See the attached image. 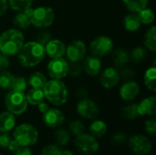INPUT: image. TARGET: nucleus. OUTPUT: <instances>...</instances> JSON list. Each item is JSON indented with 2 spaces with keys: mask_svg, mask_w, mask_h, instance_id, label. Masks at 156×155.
<instances>
[{
  "mask_svg": "<svg viewBox=\"0 0 156 155\" xmlns=\"http://www.w3.org/2000/svg\"><path fill=\"white\" fill-rule=\"evenodd\" d=\"M19 62L27 68L35 67L39 64L45 58V47L37 41L24 43L17 53Z\"/></svg>",
  "mask_w": 156,
  "mask_h": 155,
  "instance_id": "1",
  "label": "nucleus"
},
{
  "mask_svg": "<svg viewBox=\"0 0 156 155\" xmlns=\"http://www.w3.org/2000/svg\"><path fill=\"white\" fill-rule=\"evenodd\" d=\"M24 35L20 30L8 29L0 36V52L6 56L17 55L24 44Z\"/></svg>",
  "mask_w": 156,
  "mask_h": 155,
  "instance_id": "2",
  "label": "nucleus"
},
{
  "mask_svg": "<svg viewBox=\"0 0 156 155\" xmlns=\"http://www.w3.org/2000/svg\"><path fill=\"white\" fill-rule=\"evenodd\" d=\"M45 98L57 106H61L68 100V90L60 79H51L47 81L42 88Z\"/></svg>",
  "mask_w": 156,
  "mask_h": 155,
  "instance_id": "3",
  "label": "nucleus"
},
{
  "mask_svg": "<svg viewBox=\"0 0 156 155\" xmlns=\"http://www.w3.org/2000/svg\"><path fill=\"white\" fill-rule=\"evenodd\" d=\"M13 137L20 146L29 147L37 143L38 140V132L33 125L23 123L16 128Z\"/></svg>",
  "mask_w": 156,
  "mask_h": 155,
  "instance_id": "4",
  "label": "nucleus"
},
{
  "mask_svg": "<svg viewBox=\"0 0 156 155\" xmlns=\"http://www.w3.org/2000/svg\"><path fill=\"white\" fill-rule=\"evenodd\" d=\"M5 103L7 111L11 112L14 115H20L24 113L28 105L25 92L14 90H10L6 94Z\"/></svg>",
  "mask_w": 156,
  "mask_h": 155,
  "instance_id": "5",
  "label": "nucleus"
},
{
  "mask_svg": "<svg viewBox=\"0 0 156 155\" xmlns=\"http://www.w3.org/2000/svg\"><path fill=\"white\" fill-rule=\"evenodd\" d=\"M55 20V12L49 6L41 5L32 11L31 24L38 28H45L52 25Z\"/></svg>",
  "mask_w": 156,
  "mask_h": 155,
  "instance_id": "6",
  "label": "nucleus"
},
{
  "mask_svg": "<svg viewBox=\"0 0 156 155\" xmlns=\"http://www.w3.org/2000/svg\"><path fill=\"white\" fill-rule=\"evenodd\" d=\"M75 147L84 155L95 153L99 149V143L94 136L88 133H81L75 140Z\"/></svg>",
  "mask_w": 156,
  "mask_h": 155,
  "instance_id": "7",
  "label": "nucleus"
},
{
  "mask_svg": "<svg viewBox=\"0 0 156 155\" xmlns=\"http://www.w3.org/2000/svg\"><path fill=\"white\" fill-rule=\"evenodd\" d=\"M113 49V41L107 36H100L94 38L90 45V50L93 56L101 58L112 53Z\"/></svg>",
  "mask_w": 156,
  "mask_h": 155,
  "instance_id": "8",
  "label": "nucleus"
},
{
  "mask_svg": "<svg viewBox=\"0 0 156 155\" xmlns=\"http://www.w3.org/2000/svg\"><path fill=\"white\" fill-rule=\"evenodd\" d=\"M129 147L135 154L145 155L152 151L153 144L148 137L143 134H135L130 138Z\"/></svg>",
  "mask_w": 156,
  "mask_h": 155,
  "instance_id": "9",
  "label": "nucleus"
},
{
  "mask_svg": "<svg viewBox=\"0 0 156 155\" xmlns=\"http://www.w3.org/2000/svg\"><path fill=\"white\" fill-rule=\"evenodd\" d=\"M48 72L53 79H62L69 73V63L63 58H52L48 65Z\"/></svg>",
  "mask_w": 156,
  "mask_h": 155,
  "instance_id": "10",
  "label": "nucleus"
},
{
  "mask_svg": "<svg viewBox=\"0 0 156 155\" xmlns=\"http://www.w3.org/2000/svg\"><path fill=\"white\" fill-rule=\"evenodd\" d=\"M86 45L81 40H74L69 43L68 47H66L65 55L69 58L70 62H80L84 59L86 55Z\"/></svg>",
  "mask_w": 156,
  "mask_h": 155,
  "instance_id": "11",
  "label": "nucleus"
},
{
  "mask_svg": "<svg viewBox=\"0 0 156 155\" xmlns=\"http://www.w3.org/2000/svg\"><path fill=\"white\" fill-rule=\"evenodd\" d=\"M77 111L82 118L87 120H93L99 115L100 109L97 103L93 100L89 99H83L80 100L78 103Z\"/></svg>",
  "mask_w": 156,
  "mask_h": 155,
  "instance_id": "12",
  "label": "nucleus"
},
{
  "mask_svg": "<svg viewBox=\"0 0 156 155\" xmlns=\"http://www.w3.org/2000/svg\"><path fill=\"white\" fill-rule=\"evenodd\" d=\"M120 73L119 71L113 68V67H109L105 69L102 73L101 74V84L103 88L105 89H112L115 87L119 81H120Z\"/></svg>",
  "mask_w": 156,
  "mask_h": 155,
  "instance_id": "13",
  "label": "nucleus"
},
{
  "mask_svg": "<svg viewBox=\"0 0 156 155\" xmlns=\"http://www.w3.org/2000/svg\"><path fill=\"white\" fill-rule=\"evenodd\" d=\"M43 122L49 128H58L64 123L65 116L58 109H48L43 114Z\"/></svg>",
  "mask_w": 156,
  "mask_h": 155,
  "instance_id": "14",
  "label": "nucleus"
},
{
  "mask_svg": "<svg viewBox=\"0 0 156 155\" xmlns=\"http://www.w3.org/2000/svg\"><path fill=\"white\" fill-rule=\"evenodd\" d=\"M46 54L51 58H63L66 53V45L58 39H51L45 46Z\"/></svg>",
  "mask_w": 156,
  "mask_h": 155,
  "instance_id": "15",
  "label": "nucleus"
},
{
  "mask_svg": "<svg viewBox=\"0 0 156 155\" xmlns=\"http://www.w3.org/2000/svg\"><path fill=\"white\" fill-rule=\"evenodd\" d=\"M140 92V86L136 81H126L120 89V96L123 100H133Z\"/></svg>",
  "mask_w": 156,
  "mask_h": 155,
  "instance_id": "16",
  "label": "nucleus"
},
{
  "mask_svg": "<svg viewBox=\"0 0 156 155\" xmlns=\"http://www.w3.org/2000/svg\"><path fill=\"white\" fill-rule=\"evenodd\" d=\"M137 110L139 116H154L156 111L155 96H151L144 99L139 104H137Z\"/></svg>",
  "mask_w": 156,
  "mask_h": 155,
  "instance_id": "17",
  "label": "nucleus"
},
{
  "mask_svg": "<svg viewBox=\"0 0 156 155\" xmlns=\"http://www.w3.org/2000/svg\"><path fill=\"white\" fill-rule=\"evenodd\" d=\"M83 70L89 75V76H97L101 69V62L98 57L95 56H90L86 58L82 64Z\"/></svg>",
  "mask_w": 156,
  "mask_h": 155,
  "instance_id": "18",
  "label": "nucleus"
},
{
  "mask_svg": "<svg viewBox=\"0 0 156 155\" xmlns=\"http://www.w3.org/2000/svg\"><path fill=\"white\" fill-rule=\"evenodd\" d=\"M33 9L31 7L19 11L14 17L13 22L16 26H17L20 29H25L27 28L31 25V15H32Z\"/></svg>",
  "mask_w": 156,
  "mask_h": 155,
  "instance_id": "19",
  "label": "nucleus"
},
{
  "mask_svg": "<svg viewBox=\"0 0 156 155\" xmlns=\"http://www.w3.org/2000/svg\"><path fill=\"white\" fill-rule=\"evenodd\" d=\"M16 125V117L9 111L0 113V132H8Z\"/></svg>",
  "mask_w": 156,
  "mask_h": 155,
  "instance_id": "20",
  "label": "nucleus"
},
{
  "mask_svg": "<svg viewBox=\"0 0 156 155\" xmlns=\"http://www.w3.org/2000/svg\"><path fill=\"white\" fill-rule=\"evenodd\" d=\"M141 21L140 18L137 15V13H132L127 16H125L123 19V26L124 28L127 31L130 32H135L141 27Z\"/></svg>",
  "mask_w": 156,
  "mask_h": 155,
  "instance_id": "21",
  "label": "nucleus"
},
{
  "mask_svg": "<svg viewBox=\"0 0 156 155\" xmlns=\"http://www.w3.org/2000/svg\"><path fill=\"white\" fill-rule=\"evenodd\" d=\"M112 60L117 67H125L130 61V54L124 48H117L112 52Z\"/></svg>",
  "mask_w": 156,
  "mask_h": 155,
  "instance_id": "22",
  "label": "nucleus"
},
{
  "mask_svg": "<svg viewBox=\"0 0 156 155\" xmlns=\"http://www.w3.org/2000/svg\"><path fill=\"white\" fill-rule=\"evenodd\" d=\"M26 97L27 102L32 105H38L40 102L44 101L45 100L43 90L37 89V88H32L30 90H28V92L26 94Z\"/></svg>",
  "mask_w": 156,
  "mask_h": 155,
  "instance_id": "23",
  "label": "nucleus"
},
{
  "mask_svg": "<svg viewBox=\"0 0 156 155\" xmlns=\"http://www.w3.org/2000/svg\"><path fill=\"white\" fill-rule=\"evenodd\" d=\"M89 130L92 136H94L95 138H101L106 133L107 125L103 121L96 120L91 122V124L89 127Z\"/></svg>",
  "mask_w": 156,
  "mask_h": 155,
  "instance_id": "24",
  "label": "nucleus"
},
{
  "mask_svg": "<svg viewBox=\"0 0 156 155\" xmlns=\"http://www.w3.org/2000/svg\"><path fill=\"white\" fill-rule=\"evenodd\" d=\"M144 44L146 49H149L152 52L156 51V27L154 26H153L145 33Z\"/></svg>",
  "mask_w": 156,
  "mask_h": 155,
  "instance_id": "25",
  "label": "nucleus"
},
{
  "mask_svg": "<svg viewBox=\"0 0 156 155\" xmlns=\"http://www.w3.org/2000/svg\"><path fill=\"white\" fill-rule=\"evenodd\" d=\"M144 84L148 90L155 92L156 91V68L155 66L151 67L145 71L144 74Z\"/></svg>",
  "mask_w": 156,
  "mask_h": 155,
  "instance_id": "26",
  "label": "nucleus"
},
{
  "mask_svg": "<svg viewBox=\"0 0 156 155\" xmlns=\"http://www.w3.org/2000/svg\"><path fill=\"white\" fill-rule=\"evenodd\" d=\"M121 116L126 120H134L139 116L137 104L136 103H130L123 106L121 109Z\"/></svg>",
  "mask_w": 156,
  "mask_h": 155,
  "instance_id": "27",
  "label": "nucleus"
},
{
  "mask_svg": "<svg viewBox=\"0 0 156 155\" xmlns=\"http://www.w3.org/2000/svg\"><path fill=\"white\" fill-rule=\"evenodd\" d=\"M122 2L133 13H138L148 5V0H122Z\"/></svg>",
  "mask_w": 156,
  "mask_h": 155,
  "instance_id": "28",
  "label": "nucleus"
},
{
  "mask_svg": "<svg viewBox=\"0 0 156 155\" xmlns=\"http://www.w3.org/2000/svg\"><path fill=\"white\" fill-rule=\"evenodd\" d=\"M47 82V79L41 72H34L28 79L27 83L32 88L42 89Z\"/></svg>",
  "mask_w": 156,
  "mask_h": 155,
  "instance_id": "29",
  "label": "nucleus"
},
{
  "mask_svg": "<svg viewBox=\"0 0 156 155\" xmlns=\"http://www.w3.org/2000/svg\"><path fill=\"white\" fill-rule=\"evenodd\" d=\"M15 76L8 71H1L0 73V89L5 90H11Z\"/></svg>",
  "mask_w": 156,
  "mask_h": 155,
  "instance_id": "30",
  "label": "nucleus"
},
{
  "mask_svg": "<svg viewBox=\"0 0 156 155\" xmlns=\"http://www.w3.org/2000/svg\"><path fill=\"white\" fill-rule=\"evenodd\" d=\"M54 138H55L56 143L59 146H65L70 141V134L69 131L66 129H58L56 131L54 134Z\"/></svg>",
  "mask_w": 156,
  "mask_h": 155,
  "instance_id": "31",
  "label": "nucleus"
},
{
  "mask_svg": "<svg viewBox=\"0 0 156 155\" xmlns=\"http://www.w3.org/2000/svg\"><path fill=\"white\" fill-rule=\"evenodd\" d=\"M33 0H8V5L15 11H23L31 7Z\"/></svg>",
  "mask_w": 156,
  "mask_h": 155,
  "instance_id": "32",
  "label": "nucleus"
},
{
  "mask_svg": "<svg viewBox=\"0 0 156 155\" xmlns=\"http://www.w3.org/2000/svg\"><path fill=\"white\" fill-rule=\"evenodd\" d=\"M142 24L150 25L154 21V14L153 10L149 7H145L137 13Z\"/></svg>",
  "mask_w": 156,
  "mask_h": 155,
  "instance_id": "33",
  "label": "nucleus"
},
{
  "mask_svg": "<svg viewBox=\"0 0 156 155\" xmlns=\"http://www.w3.org/2000/svg\"><path fill=\"white\" fill-rule=\"evenodd\" d=\"M147 57V49L142 47L135 48L132 50L130 54V59L135 63H140L144 61Z\"/></svg>",
  "mask_w": 156,
  "mask_h": 155,
  "instance_id": "34",
  "label": "nucleus"
},
{
  "mask_svg": "<svg viewBox=\"0 0 156 155\" xmlns=\"http://www.w3.org/2000/svg\"><path fill=\"white\" fill-rule=\"evenodd\" d=\"M27 87V81L26 80L25 78L23 77H15L11 90L14 91H20V92H25Z\"/></svg>",
  "mask_w": 156,
  "mask_h": 155,
  "instance_id": "35",
  "label": "nucleus"
},
{
  "mask_svg": "<svg viewBox=\"0 0 156 155\" xmlns=\"http://www.w3.org/2000/svg\"><path fill=\"white\" fill-rule=\"evenodd\" d=\"M69 130L75 136H79L84 132L85 127H84V124L80 121L74 120L69 123Z\"/></svg>",
  "mask_w": 156,
  "mask_h": 155,
  "instance_id": "36",
  "label": "nucleus"
},
{
  "mask_svg": "<svg viewBox=\"0 0 156 155\" xmlns=\"http://www.w3.org/2000/svg\"><path fill=\"white\" fill-rule=\"evenodd\" d=\"M61 152L62 151L59 146L55 144H49L42 149L41 155H61Z\"/></svg>",
  "mask_w": 156,
  "mask_h": 155,
  "instance_id": "37",
  "label": "nucleus"
},
{
  "mask_svg": "<svg viewBox=\"0 0 156 155\" xmlns=\"http://www.w3.org/2000/svg\"><path fill=\"white\" fill-rule=\"evenodd\" d=\"M82 65L80 64V62H71L70 65H69V73L72 77H79L82 72Z\"/></svg>",
  "mask_w": 156,
  "mask_h": 155,
  "instance_id": "38",
  "label": "nucleus"
},
{
  "mask_svg": "<svg viewBox=\"0 0 156 155\" xmlns=\"http://www.w3.org/2000/svg\"><path fill=\"white\" fill-rule=\"evenodd\" d=\"M51 40V35L49 34V32L48 31H41L37 35L36 37V41L39 44H41L42 46H46V44L48 42H49Z\"/></svg>",
  "mask_w": 156,
  "mask_h": 155,
  "instance_id": "39",
  "label": "nucleus"
},
{
  "mask_svg": "<svg viewBox=\"0 0 156 155\" xmlns=\"http://www.w3.org/2000/svg\"><path fill=\"white\" fill-rule=\"evenodd\" d=\"M127 141V135L124 132H116L112 137V143L114 145H122Z\"/></svg>",
  "mask_w": 156,
  "mask_h": 155,
  "instance_id": "40",
  "label": "nucleus"
},
{
  "mask_svg": "<svg viewBox=\"0 0 156 155\" xmlns=\"http://www.w3.org/2000/svg\"><path fill=\"white\" fill-rule=\"evenodd\" d=\"M145 131L148 134L154 136L156 133V120L154 118H152L150 120H147L144 125Z\"/></svg>",
  "mask_w": 156,
  "mask_h": 155,
  "instance_id": "41",
  "label": "nucleus"
},
{
  "mask_svg": "<svg viewBox=\"0 0 156 155\" xmlns=\"http://www.w3.org/2000/svg\"><path fill=\"white\" fill-rule=\"evenodd\" d=\"M11 140H12L11 136L7 132H1L0 133V148H7Z\"/></svg>",
  "mask_w": 156,
  "mask_h": 155,
  "instance_id": "42",
  "label": "nucleus"
},
{
  "mask_svg": "<svg viewBox=\"0 0 156 155\" xmlns=\"http://www.w3.org/2000/svg\"><path fill=\"white\" fill-rule=\"evenodd\" d=\"M135 76V71L131 68H125L120 74V77H122L123 79H130Z\"/></svg>",
  "mask_w": 156,
  "mask_h": 155,
  "instance_id": "43",
  "label": "nucleus"
},
{
  "mask_svg": "<svg viewBox=\"0 0 156 155\" xmlns=\"http://www.w3.org/2000/svg\"><path fill=\"white\" fill-rule=\"evenodd\" d=\"M9 66V59H8V56L3 54L2 52H0V71H4Z\"/></svg>",
  "mask_w": 156,
  "mask_h": 155,
  "instance_id": "44",
  "label": "nucleus"
},
{
  "mask_svg": "<svg viewBox=\"0 0 156 155\" xmlns=\"http://www.w3.org/2000/svg\"><path fill=\"white\" fill-rule=\"evenodd\" d=\"M13 155H32V153H31V151H30V149L28 147L20 146L17 150H16L14 152Z\"/></svg>",
  "mask_w": 156,
  "mask_h": 155,
  "instance_id": "45",
  "label": "nucleus"
},
{
  "mask_svg": "<svg viewBox=\"0 0 156 155\" xmlns=\"http://www.w3.org/2000/svg\"><path fill=\"white\" fill-rule=\"evenodd\" d=\"M20 147V145L17 143V142L16 141V140H14V139H12L11 141H10V143H9V144H8V146H7V149L9 150V151H11V152H15L16 150H17L18 148Z\"/></svg>",
  "mask_w": 156,
  "mask_h": 155,
  "instance_id": "46",
  "label": "nucleus"
},
{
  "mask_svg": "<svg viewBox=\"0 0 156 155\" xmlns=\"http://www.w3.org/2000/svg\"><path fill=\"white\" fill-rule=\"evenodd\" d=\"M37 109H38L39 112H41L42 114H44L45 112H47V111H48V110L49 109L48 104V103H46V102H44V101L40 102V103H39L38 105H37Z\"/></svg>",
  "mask_w": 156,
  "mask_h": 155,
  "instance_id": "47",
  "label": "nucleus"
},
{
  "mask_svg": "<svg viewBox=\"0 0 156 155\" xmlns=\"http://www.w3.org/2000/svg\"><path fill=\"white\" fill-rule=\"evenodd\" d=\"M7 6H8V4L6 0H0V16L5 13Z\"/></svg>",
  "mask_w": 156,
  "mask_h": 155,
  "instance_id": "48",
  "label": "nucleus"
},
{
  "mask_svg": "<svg viewBox=\"0 0 156 155\" xmlns=\"http://www.w3.org/2000/svg\"><path fill=\"white\" fill-rule=\"evenodd\" d=\"M77 95H78V97H79L80 100H83V99H86V98H87L88 93H87V90H86L85 89H80V90L77 91Z\"/></svg>",
  "mask_w": 156,
  "mask_h": 155,
  "instance_id": "49",
  "label": "nucleus"
},
{
  "mask_svg": "<svg viewBox=\"0 0 156 155\" xmlns=\"http://www.w3.org/2000/svg\"><path fill=\"white\" fill-rule=\"evenodd\" d=\"M61 155H73V153L70 150H64L61 152Z\"/></svg>",
  "mask_w": 156,
  "mask_h": 155,
  "instance_id": "50",
  "label": "nucleus"
},
{
  "mask_svg": "<svg viewBox=\"0 0 156 155\" xmlns=\"http://www.w3.org/2000/svg\"><path fill=\"white\" fill-rule=\"evenodd\" d=\"M0 155H2V154H1V153H0Z\"/></svg>",
  "mask_w": 156,
  "mask_h": 155,
  "instance_id": "51",
  "label": "nucleus"
}]
</instances>
